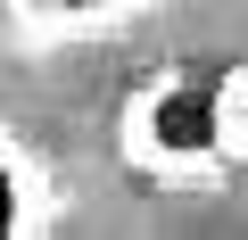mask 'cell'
Here are the masks:
<instances>
[{
	"label": "cell",
	"mask_w": 248,
	"mask_h": 240,
	"mask_svg": "<svg viewBox=\"0 0 248 240\" xmlns=\"http://www.w3.org/2000/svg\"><path fill=\"white\" fill-rule=\"evenodd\" d=\"M141 9H157V0H9L25 42H99L116 25H133Z\"/></svg>",
	"instance_id": "3957f363"
},
{
	"label": "cell",
	"mask_w": 248,
	"mask_h": 240,
	"mask_svg": "<svg viewBox=\"0 0 248 240\" xmlns=\"http://www.w3.org/2000/svg\"><path fill=\"white\" fill-rule=\"evenodd\" d=\"M116 158L157 191H215L232 174L223 149V66H149L116 108Z\"/></svg>",
	"instance_id": "6da1fadb"
},
{
	"label": "cell",
	"mask_w": 248,
	"mask_h": 240,
	"mask_svg": "<svg viewBox=\"0 0 248 240\" xmlns=\"http://www.w3.org/2000/svg\"><path fill=\"white\" fill-rule=\"evenodd\" d=\"M33 232H58V191L42 158L0 125V240H33Z\"/></svg>",
	"instance_id": "7a4b0ae2"
},
{
	"label": "cell",
	"mask_w": 248,
	"mask_h": 240,
	"mask_svg": "<svg viewBox=\"0 0 248 240\" xmlns=\"http://www.w3.org/2000/svg\"><path fill=\"white\" fill-rule=\"evenodd\" d=\"M223 149H232V174H248V58L223 66Z\"/></svg>",
	"instance_id": "277c9868"
}]
</instances>
